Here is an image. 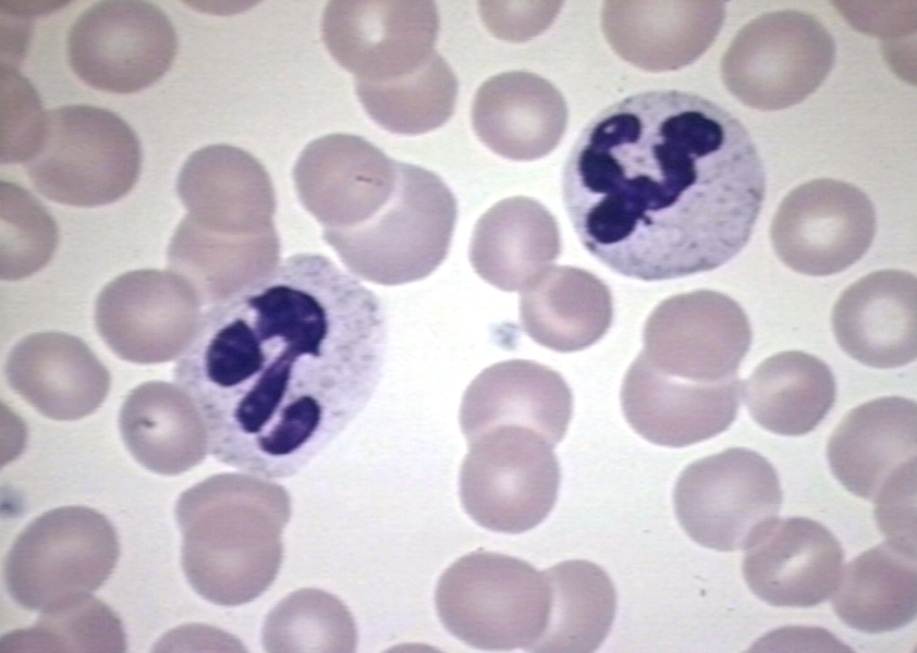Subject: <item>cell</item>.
<instances>
[{
    "instance_id": "1",
    "label": "cell",
    "mask_w": 917,
    "mask_h": 653,
    "mask_svg": "<svg viewBox=\"0 0 917 653\" xmlns=\"http://www.w3.org/2000/svg\"><path fill=\"white\" fill-rule=\"evenodd\" d=\"M388 341L379 297L314 252L209 305L173 369L220 463L266 479L297 473L359 415Z\"/></svg>"
},
{
    "instance_id": "2",
    "label": "cell",
    "mask_w": 917,
    "mask_h": 653,
    "mask_svg": "<svg viewBox=\"0 0 917 653\" xmlns=\"http://www.w3.org/2000/svg\"><path fill=\"white\" fill-rule=\"evenodd\" d=\"M766 192L742 122L701 96L656 89L610 104L563 168L573 229L624 276L678 279L719 268L747 244Z\"/></svg>"
},
{
    "instance_id": "3",
    "label": "cell",
    "mask_w": 917,
    "mask_h": 653,
    "mask_svg": "<svg viewBox=\"0 0 917 653\" xmlns=\"http://www.w3.org/2000/svg\"><path fill=\"white\" fill-rule=\"evenodd\" d=\"M290 517L286 489L258 476L223 472L185 490L175 519L191 587L206 601L228 607L260 596L279 574Z\"/></svg>"
},
{
    "instance_id": "4",
    "label": "cell",
    "mask_w": 917,
    "mask_h": 653,
    "mask_svg": "<svg viewBox=\"0 0 917 653\" xmlns=\"http://www.w3.org/2000/svg\"><path fill=\"white\" fill-rule=\"evenodd\" d=\"M435 602L460 641L486 651H533L548 624L551 586L546 571L525 560L473 552L442 574Z\"/></svg>"
},
{
    "instance_id": "5",
    "label": "cell",
    "mask_w": 917,
    "mask_h": 653,
    "mask_svg": "<svg viewBox=\"0 0 917 653\" xmlns=\"http://www.w3.org/2000/svg\"><path fill=\"white\" fill-rule=\"evenodd\" d=\"M24 167L35 189L49 200L105 206L135 185L140 143L123 119L105 108L61 106L46 112L37 149Z\"/></svg>"
},
{
    "instance_id": "6",
    "label": "cell",
    "mask_w": 917,
    "mask_h": 653,
    "mask_svg": "<svg viewBox=\"0 0 917 653\" xmlns=\"http://www.w3.org/2000/svg\"><path fill=\"white\" fill-rule=\"evenodd\" d=\"M118 535L99 512L84 506L48 510L17 535L4 563L8 593L40 613L90 596L113 571Z\"/></svg>"
},
{
    "instance_id": "7",
    "label": "cell",
    "mask_w": 917,
    "mask_h": 653,
    "mask_svg": "<svg viewBox=\"0 0 917 653\" xmlns=\"http://www.w3.org/2000/svg\"><path fill=\"white\" fill-rule=\"evenodd\" d=\"M835 42L814 15L762 14L744 25L721 60L726 89L761 111L786 109L814 94L831 72Z\"/></svg>"
},
{
    "instance_id": "8",
    "label": "cell",
    "mask_w": 917,
    "mask_h": 653,
    "mask_svg": "<svg viewBox=\"0 0 917 653\" xmlns=\"http://www.w3.org/2000/svg\"><path fill=\"white\" fill-rule=\"evenodd\" d=\"M468 444L460 473L465 512L481 527L503 533H522L542 522L560 486L553 445L517 426L491 429Z\"/></svg>"
},
{
    "instance_id": "9",
    "label": "cell",
    "mask_w": 917,
    "mask_h": 653,
    "mask_svg": "<svg viewBox=\"0 0 917 653\" xmlns=\"http://www.w3.org/2000/svg\"><path fill=\"white\" fill-rule=\"evenodd\" d=\"M673 502L677 520L692 540L733 552L746 550L777 519L782 490L775 469L763 456L732 447L685 468Z\"/></svg>"
},
{
    "instance_id": "10",
    "label": "cell",
    "mask_w": 917,
    "mask_h": 653,
    "mask_svg": "<svg viewBox=\"0 0 917 653\" xmlns=\"http://www.w3.org/2000/svg\"><path fill=\"white\" fill-rule=\"evenodd\" d=\"M178 51L176 32L148 1L107 0L88 7L71 25L66 57L89 87L133 94L160 79Z\"/></svg>"
},
{
    "instance_id": "11",
    "label": "cell",
    "mask_w": 917,
    "mask_h": 653,
    "mask_svg": "<svg viewBox=\"0 0 917 653\" xmlns=\"http://www.w3.org/2000/svg\"><path fill=\"white\" fill-rule=\"evenodd\" d=\"M641 354L662 374L695 383L737 378L751 328L731 297L709 289L671 296L649 315Z\"/></svg>"
},
{
    "instance_id": "12",
    "label": "cell",
    "mask_w": 917,
    "mask_h": 653,
    "mask_svg": "<svg viewBox=\"0 0 917 653\" xmlns=\"http://www.w3.org/2000/svg\"><path fill=\"white\" fill-rule=\"evenodd\" d=\"M876 227L873 204L861 189L818 178L783 198L770 237L785 266L802 274L826 276L858 261L869 249Z\"/></svg>"
},
{
    "instance_id": "13",
    "label": "cell",
    "mask_w": 917,
    "mask_h": 653,
    "mask_svg": "<svg viewBox=\"0 0 917 653\" xmlns=\"http://www.w3.org/2000/svg\"><path fill=\"white\" fill-rule=\"evenodd\" d=\"M322 40L356 84L411 74L436 51L439 14L431 1H330Z\"/></svg>"
},
{
    "instance_id": "14",
    "label": "cell",
    "mask_w": 917,
    "mask_h": 653,
    "mask_svg": "<svg viewBox=\"0 0 917 653\" xmlns=\"http://www.w3.org/2000/svg\"><path fill=\"white\" fill-rule=\"evenodd\" d=\"M199 308L194 291L174 272H126L99 293L95 323L105 344L121 359L154 365L178 358L189 343Z\"/></svg>"
},
{
    "instance_id": "15",
    "label": "cell",
    "mask_w": 917,
    "mask_h": 653,
    "mask_svg": "<svg viewBox=\"0 0 917 653\" xmlns=\"http://www.w3.org/2000/svg\"><path fill=\"white\" fill-rule=\"evenodd\" d=\"M399 163L363 137L330 134L310 141L293 169L297 195L326 230L355 227L392 196Z\"/></svg>"
},
{
    "instance_id": "16",
    "label": "cell",
    "mask_w": 917,
    "mask_h": 653,
    "mask_svg": "<svg viewBox=\"0 0 917 653\" xmlns=\"http://www.w3.org/2000/svg\"><path fill=\"white\" fill-rule=\"evenodd\" d=\"M456 214V199L440 176L400 162L387 204L355 227L326 230L325 238L345 256H403L437 267L449 249Z\"/></svg>"
},
{
    "instance_id": "17",
    "label": "cell",
    "mask_w": 917,
    "mask_h": 653,
    "mask_svg": "<svg viewBox=\"0 0 917 653\" xmlns=\"http://www.w3.org/2000/svg\"><path fill=\"white\" fill-rule=\"evenodd\" d=\"M620 397L636 433L657 445L684 447L733 423L742 382L738 378L719 383L682 381L653 369L640 352L626 371Z\"/></svg>"
},
{
    "instance_id": "18",
    "label": "cell",
    "mask_w": 917,
    "mask_h": 653,
    "mask_svg": "<svg viewBox=\"0 0 917 653\" xmlns=\"http://www.w3.org/2000/svg\"><path fill=\"white\" fill-rule=\"evenodd\" d=\"M916 427L909 398L881 397L852 409L828 442L831 472L848 492L876 503L916 477Z\"/></svg>"
},
{
    "instance_id": "19",
    "label": "cell",
    "mask_w": 917,
    "mask_h": 653,
    "mask_svg": "<svg viewBox=\"0 0 917 653\" xmlns=\"http://www.w3.org/2000/svg\"><path fill=\"white\" fill-rule=\"evenodd\" d=\"M837 539L820 522L772 521L745 550L743 575L759 599L774 606L810 607L836 589L843 565Z\"/></svg>"
},
{
    "instance_id": "20",
    "label": "cell",
    "mask_w": 917,
    "mask_h": 653,
    "mask_svg": "<svg viewBox=\"0 0 917 653\" xmlns=\"http://www.w3.org/2000/svg\"><path fill=\"white\" fill-rule=\"evenodd\" d=\"M725 19L722 1H607L601 25L612 49L648 71H675L696 61Z\"/></svg>"
},
{
    "instance_id": "21",
    "label": "cell",
    "mask_w": 917,
    "mask_h": 653,
    "mask_svg": "<svg viewBox=\"0 0 917 653\" xmlns=\"http://www.w3.org/2000/svg\"><path fill=\"white\" fill-rule=\"evenodd\" d=\"M176 190L199 225L229 234L273 230L276 196L265 167L249 152L218 144L193 152L182 165Z\"/></svg>"
},
{
    "instance_id": "22",
    "label": "cell",
    "mask_w": 917,
    "mask_h": 653,
    "mask_svg": "<svg viewBox=\"0 0 917 653\" xmlns=\"http://www.w3.org/2000/svg\"><path fill=\"white\" fill-rule=\"evenodd\" d=\"M917 279L905 270L869 273L849 285L832 311L840 347L853 359L880 369L916 358Z\"/></svg>"
},
{
    "instance_id": "23",
    "label": "cell",
    "mask_w": 917,
    "mask_h": 653,
    "mask_svg": "<svg viewBox=\"0 0 917 653\" xmlns=\"http://www.w3.org/2000/svg\"><path fill=\"white\" fill-rule=\"evenodd\" d=\"M9 385L47 418L77 420L106 399L110 374L90 348L64 332H38L22 338L10 352Z\"/></svg>"
},
{
    "instance_id": "24",
    "label": "cell",
    "mask_w": 917,
    "mask_h": 653,
    "mask_svg": "<svg viewBox=\"0 0 917 653\" xmlns=\"http://www.w3.org/2000/svg\"><path fill=\"white\" fill-rule=\"evenodd\" d=\"M472 125L480 141L497 155L531 161L549 155L567 126V106L548 79L510 71L488 78L472 103Z\"/></svg>"
},
{
    "instance_id": "25",
    "label": "cell",
    "mask_w": 917,
    "mask_h": 653,
    "mask_svg": "<svg viewBox=\"0 0 917 653\" xmlns=\"http://www.w3.org/2000/svg\"><path fill=\"white\" fill-rule=\"evenodd\" d=\"M119 428L131 455L159 475L183 473L209 453L204 419L176 384L148 381L133 389L122 404Z\"/></svg>"
},
{
    "instance_id": "26",
    "label": "cell",
    "mask_w": 917,
    "mask_h": 653,
    "mask_svg": "<svg viewBox=\"0 0 917 653\" xmlns=\"http://www.w3.org/2000/svg\"><path fill=\"white\" fill-rule=\"evenodd\" d=\"M494 387L465 397L461 424L467 442L503 426L533 430L553 446L562 440L571 419L573 398L563 378L552 369L526 360L492 367Z\"/></svg>"
},
{
    "instance_id": "27",
    "label": "cell",
    "mask_w": 917,
    "mask_h": 653,
    "mask_svg": "<svg viewBox=\"0 0 917 653\" xmlns=\"http://www.w3.org/2000/svg\"><path fill=\"white\" fill-rule=\"evenodd\" d=\"M916 545L889 539L842 569L832 594L836 616L868 633L900 629L917 613Z\"/></svg>"
},
{
    "instance_id": "28",
    "label": "cell",
    "mask_w": 917,
    "mask_h": 653,
    "mask_svg": "<svg viewBox=\"0 0 917 653\" xmlns=\"http://www.w3.org/2000/svg\"><path fill=\"white\" fill-rule=\"evenodd\" d=\"M521 316L524 329L539 344L558 352L579 350L609 330L612 296L595 274L555 267L543 270L523 293Z\"/></svg>"
},
{
    "instance_id": "29",
    "label": "cell",
    "mask_w": 917,
    "mask_h": 653,
    "mask_svg": "<svg viewBox=\"0 0 917 653\" xmlns=\"http://www.w3.org/2000/svg\"><path fill=\"white\" fill-rule=\"evenodd\" d=\"M835 394L830 368L798 350L765 359L742 385L751 418L766 430L787 436L812 431L832 408Z\"/></svg>"
},
{
    "instance_id": "30",
    "label": "cell",
    "mask_w": 917,
    "mask_h": 653,
    "mask_svg": "<svg viewBox=\"0 0 917 653\" xmlns=\"http://www.w3.org/2000/svg\"><path fill=\"white\" fill-rule=\"evenodd\" d=\"M561 251L558 223L539 201L524 196L505 198L478 220L472 255L494 266L492 284L515 291L536 278Z\"/></svg>"
},
{
    "instance_id": "31",
    "label": "cell",
    "mask_w": 917,
    "mask_h": 653,
    "mask_svg": "<svg viewBox=\"0 0 917 653\" xmlns=\"http://www.w3.org/2000/svg\"><path fill=\"white\" fill-rule=\"evenodd\" d=\"M551 608L533 652H594L607 638L616 593L606 571L587 560H567L546 570Z\"/></svg>"
},
{
    "instance_id": "32",
    "label": "cell",
    "mask_w": 917,
    "mask_h": 653,
    "mask_svg": "<svg viewBox=\"0 0 917 653\" xmlns=\"http://www.w3.org/2000/svg\"><path fill=\"white\" fill-rule=\"evenodd\" d=\"M457 89L454 72L437 51L408 75L381 84H356L368 115L401 135H419L443 125L454 113Z\"/></svg>"
},
{
    "instance_id": "33",
    "label": "cell",
    "mask_w": 917,
    "mask_h": 653,
    "mask_svg": "<svg viewBox=\"0 0 917 653\" xmlns=\"http://www.w3.org/2000/svg\"><path fill=\"white\" fill-rule=\"evenodd\" d=\"M267 652H353L357 629L347 607L320 589H301L281 600L262 627Z\"/></svg>"
},
{
    "instance_id": "34",
    "label": "cell",
    "mask_w": 917,
    "mask_h": 653,
    "mask_svg": "<svg viewBox=\"0 0 917 653\" xmlns=\"http://www.w3.org/2000/svg\"><path fill=\"white\" fill-rule=\"evenodd\" d=\"M125 648L119 618L93 595L42 612L33 627L1 641L5 652H123Z\"/></svg>"
},
{
    "instance_id": "35",
    "label": "cell",
    "mask_w": 917,
    "mask_h": 653,
    "mask_svg": "<svg viewBox=\"0 0 917 653\" xmlns=\"http://www.w3.org/2000/svg\"><path fill=\"white\" fill-rule=\"evenodd\" d=\"M1 267L11 259L14 262L20 259L15 280L30 275L50 260L58 243L57 224L28 190L13 183H1Z\"/></svg>"
},
{
    "instance_id": "36",
    "label": "cell",
    "mask_w": 917,
    "mask_h": 653,
    "mask_svg": "<svg viewBox=\"0 0 917 653\" xmlns=\"http://www.w3.org/2000/svg\"><path fill=\"white\" fill-rule=\"evenodd\" d=\"M46 119L33 85L15 69L1 74V161L25 163L37 149Z\"/></svg>"
}]
</instances>
